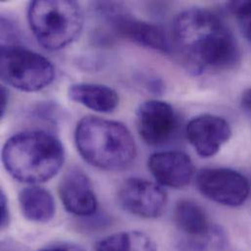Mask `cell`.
Instances as JSON below:
<instances>
[{
  "label": "cell",
  "instance_id": "1",
  "mask_svg": "<svg viewBox=\"0 0 251 251\" xmlns=\"http://www.w3.org/2000/svg\"><path fill=\"white\" fill-rule=\"evenodd\" d=\"M173 44L195 75L233 69L241 52L233 32L215 13L192 8L180 13L173 25Z\"/></svg>",
  "mask_w": 251,
  "mask_h": 251
},
{
  "label": "cell",
  "instance_id": "2",
  "mask_svg": "<svg viewBox=\"0 0 251 251\" xmlns=\"http://www.w3.org/2000/svg\"><path fill=\"white\" fill-rule=\"evenodd\" d=\"M65 151L61 141L41 130L19 132L2 149V163L17 181L31 185L51 180L62 168Z\"/></svg>",
  "mask_w": 251,
  "mask_h": 251
},
{
  "label": "cell",
  "instance_id": "3",
  "mask_svg": "<svg viewBox=\"0 0 251 251\" xmlns=\"http://www.w3.org/2000/svg\"><path fill=\"white\" fill-rule=\"evenodd\" d=\"M75 141L81 157L105 171H122L135 159L134 138L125 125L87 116L75 128Z\"/></svg>",
  "mask_w": 251,
  "mask_h": 251
},
{
  "label": "cell",
  "instance_id": "4",
  "mask_svg": "<svg viewBox=\"0 0 251 251\" xmlns=\"http://www.w3.org/2000/svg\"><path fill=\"white\" fill-rule=\"evenodd\" d=\"M27 20L38 43L49 51H57L77 38L84 15L76 1L35 0L29 3Z\"/></svg>",
  "mask_w": 251,
  "mask_h": 251
},
{
  "label": "cell",
  "instance_id": "5",
  "mask_svg": "<svg viewBox=\"0 0 251 251\" xmlns=\"http://www.w3.org/2000/svg\"><path fill=\"white\" fill-rule=\"evenodd\" d=\"M2 80L23 92L44 89L55 78V68L44 56L17 44H2L0 52Z\"/></svg>",
  "mask_w": 251,
  "mask_h": 251
},
{
  "label": "cell",
  "instance_id": "6",
  "mask_svg": "<svg viewBox=\"0 0 251 251\" xmlns=\"http://www.w3.org/2000/svg\"><path fill=\"white\" fill-rule=\"evenodd\" d=\"M99 5L109 24L121 36L146 48L163 53L172 51V39L162 26L135 19L118 4L100 3Z\"/></svg>",
  "mask_w": 251,
  "mask_h": 251
},
{
  "label": "cell",
  "instance_id": "7",
  "mask_svg": "<svg viewBox=\"0 0 251 251\" xmlns=\"http://www.w3.org/2000/svg\"><path fill=\"white\" fill-rule=\"evenodd\" d=\"M196 186L211 201L237 207L243 205L251 194V184L246 176L229 168H204L198 172Z\"/></svg>",
  "mask_w": 251,
  "mask_h": 251
},
{
  "label": "cell",
  "instance_id": "8",
  "mask_svg": "<svg viewBox=\"0 0 251 251\" xmlns=\"http://www.w3.org/2000/svg\"><path fill=\"white\" fill-rule=\"evenodd\" d=\"M119 201L123 208L130 214L144 219H154L163 213L167 204V196L157 183L132 177L121 186Z\"/></svg>",
  "mask_w": 251,
  "mask_h": 251
},
{
  "label": "cell",
  "instance_id": "9",
  "mask_svg": "<svg viewBox=\"0 0 251 251\" xmlns=\"http://www.w3.org/2000/svg\"><path fill=\"white\" fill-rule=\"evenodd\" d=\"M140 137L150 146H160L171 140L176 133L179 119L174 108L163 101L151 100L143 103L136 114Z\"/></svg>",
  "mask_w": 251,
  "mask_h": 251
},
{
  "label": "cell",
  "instance_id": "10",
  "mask_svg": "<svg viewBox=\"0 0 251 251\" xmlns=\"http://www.w3.org/2000/svg\"><path fill=\"white\" fill-rule=\"evenodd\" d=\"M187 138L201 157L215 155L232 136L229 123L214 115H201L188 124Z\"/></svg>",
  "mask_w": 251,
  "mask_h": 251
},
{
  "label": "cell",
  "instance_id": "11",
  "mask_svg": "<svg viewBox=\"0 0 251 251\" xmlns=\"http://www.w3.org/2000/svg\"><path fill=\"white\" fill-rule=\"evenodd\" d=\"M59 196L66 210L75 216L89 217L98 209V201L89 177L80 169H70L59 185Z\"/></svg>",
  "mask_w": 251,
  "mask_h": 251
},
{
  "label": "cell",
  "instance_id": "12",
  "mask_svg": "<svg viewBox=\"0 0 251 251\" xmlns=\"http://www.w3.org/2000/svg\"><path fill=\"white\" fill-rule=\"evenodd\" d=\"M148 166L158 185L172 189L186 187L195 175L193 160L182 151L154 152L150 156Z\"/></svg>",
  "mask_w": 251,
  "mask_h": 251
},
{
  "label": "cell",
  "instance_id": "13",
  "mask_svg": "<svg viewBox=\"0 0 251 251\" xmlns=\"http://www.w3.org/2000/svg\"><path fill=\"white\" fill-rule=\"evenodd\" d=\"M68 95L74 102L102 114L114 112L120 104L117 91L103 84L75 83L69 87Z\"/></svg>",
  "mask_w": 251,
  "mask_h": 251
},
{
  "label": "cell",
  "instance_id": "14",
  "mask_svg": "<svg viewBox=\"0 0 251 251\" xmlns=\"http://www.w3.org/2000/svg\"><path fill=\"white\" fill-rule=\"evenodd\" d=\"M19 203L24 217L34 223H47L56 212L51 193L37 185L24 188L19 194Z\"/></svg>",
  "mask_w": 251,
  "mask_h": 251
},
{
  "label": "cell",
  "instance_id": "15",
  "mask_svg": "<svg viewBox=\"0 0 251 251\" xmlns=\"http://www.w3.org/2000/svg\"><path fill=\"white\" fill-rule=\"evenodd\" d=\"M173 218L184 236L202 235L212 227L205 210L199 203L190 200H182L177 202Z\"/></svg>",
  "mask_w": 251,
  "mask_h": 251
},
{
  "label": "cell",
  "instance_id": "16",
  "mask_svg": "<svg viewBox=\"0 0 251 251\" xmlns=\"http://www.w3.org/2000/svg\"><path fill=\"white\" fill-rule=\"evenodd\" d=\"M95 251H157V248L145 233L124 231L99 241Z\"/></svg>",
  "mask_w": 251,
  "mask_h": 251
},
{
  "label": "cell",
  "instance_id": "17",
  "mask_svg": "<svg viewBox=\"0 0 251 251\" xmlns=\"http://www.w3.org/2000/svg\"><path fill=\"white\" fill-rule=\"evenodd\" d=\"M228 239L224 230L212 225L205 234L185 236L177 245L176 251H227Z\"/></svg>",
  "mask_w": 251,
  "mask_h": 251
},
{
  "label": "cell",
  "instance_id": "18",
  "mask_svg": "<svg viewBox=\"0 0 251 251\" xmlns=\"http://www.w3.org/2000/svg\"><path fill=\"white\" fill-rule=\"evenodd\" d=\"M228 7L237 17L244 35L251 43V1H233L228 3Z\"/></svg>",
  "mask_w": 251,
  "mask_h": 251
},
{
  "label": "cell",
  "instance_id": "19",
  "mask_svg": "<svg viewBox=\"0 0 251 251\" xmlns=\"http://www.w3.org/2000/svg\"><path fill=\"white\" fill-rule=\"evenodd\" d=\"M38 251H86L81 247H78L76 245L73 244H61V245H55L51 246L45 249H42Z\"/></svg>",
  "mask_w": 251,
  "mask_h": 251
},
{
  "label": "cell",
  "instance_id": "20",
  "mask_svg": "<svg viewBox=\"0 0 251 251\" xmlns=\"http://www.w3.org/2000/svg\"><path fill=\"white\" fill-rule=\"evenodd\" d=\"M9 222V209L6 196L1 192V226L5 228Z\"/></svg>",
  "mask_w": 251,
  "mask_h": 251
},
{
  "label": "cell",
  "instance_id": "21",
  "mask_svg": "<svg viewBox=\"0 0 251 251\" xmlns=\"http://www.w3.org/2000/svg\"><path fill=\"white\" fill-rule=\"evenodd\" d=\"M242 106L251 113V88L247 89L242 95Z\"/></svg>",
  "mask_w": 251,
  "mask_h": 251
},
{
  "label": "cell",
  "instance_id": "22",
  "mask_svg": "<svg viewBox=\"0 0 251 251\" xmlns=\"http://www.w3.org/2000/svg\"><path fill=\"white\" fill-rule=\"evenodd\" d=\"M8 104V91L5 88V86H1V105H0V113H1V118L4 116L6 112Z\"/></svg>",
  "mask_w": 251,
  "mask_h": 251
}]
</instances>
